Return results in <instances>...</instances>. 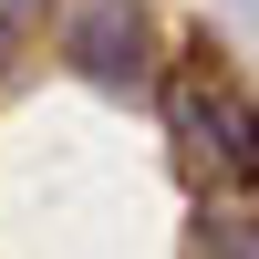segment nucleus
<instances>
[{
  "mask_svg": "<svg viewBox=\"0 0 259 259\" xmlns=\"http://www.w3.org/2000/svg\"><path fill=\"white\" fill-rule=\"evenodd\" d=\"M197 259H259V197L228 187V197L197 207Z\"/></svg>",
  "mask_w": 259,
  "mask_h": 259,
  "instance_id": "nucleus-3",
  "label": "nucleus"
},
{
  "mask_svg": "<svg viewBox=\"0 0 259 259\" xmlns=\"http://www.w3.org/2000/svg\"><path fill=\"white\" fill-rule=\"evenodd\" d=\"M166 114H177V135H187V166H207V177H228V187L259 177V104L249 94H228V83H207V73H177Z\"/></svg>",
  "mask_w": 259,
  "mask_h": 259,
  "instance_id": "nucleus-2",
  "label": "nucleus"
},
{
  "mask_svg": "<svg viewBox=\"0 0 259 259\" xmlns=\"http://www.w3.org/2000/svg\"><path fill=\"white\" fill-rule=\"evenodd\" d=\"M62 62L104 94H145L156 83V21L135 0H73L62 11Z\"/></svg>",
  "mask_w": 259,
  "mask_h": 259,
  "instance_id": "nucleus-1",
  "label": "nucleus"
},
{
  "mask_svg": "<svg viewBox=\"0 0 259 259\" xmlns=\"http://www.w3.org/2000/svg\"><path fill=\"white\" fill-rule=\"evenodd\" d=\"M41 11H52V0H0V31H31Z\"/></svg>",
  "mask_w": 259,
  "mask_h": 259,
  "instance_id": "nucleus-4",
  "label": "nucleus"
}]
</instances>
